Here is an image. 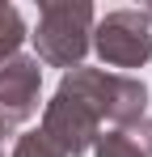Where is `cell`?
<instances>
[{
  "instance_id": "obj_1",
  "label": "cell",
  "mask_w": 152,
  "mask_h": 157,
  "mask_svg": "<svg viewBox=\"0 0 152 157\" xmlns=\"http://www.w3.org/2000/svg\"><path fill=\"white\" fill-rule=\"evenodd\" d=\"M144 85L118 72H97V68H72L55 102L47 106V119H42V136L59 153H85L97 136L101 119H114L118 128L127 123H139L144 115Z\"/></svg>"
},
{
  "instance_id": "obj_2",
  "label": "cell",
  "mask_w": 152,
  "mask_h": 157,
  "mask_svg": "<svg viewBox=\"0 0 152 157\" xmlns=\"http://www.w3.org/2000/svg\"><path fill=\"white\" fill-rule=\"evenodd\" d=\"M93 4H68V0H47L38 9V55L47 64L59 68H72L80 55L89 51V34H93Z\"/></svg>"
},
{
  "instance_id": "obj_3",
  "label": "cell",
  "mask_w": 152,
  "mask_h": 157,
  "mask_svg": "<svg viewBox=\"0 0 152 157\" xmlns=\"http://www.w3.org/2000/svg\"><path fill=\"white\" fill-rule=\"evenodd\" d=\"M93 47L114 68H139L152 55V21L144 13H135V9L106 13L97 21V30H93Z\"/></svg>"
},
{
  "instance_id": "obj_4",
  "label": "cell",
  "mask_w": 152,
  "mask_h": 157,
  "mask_svg": "<svg viewBox=\"0 0 152 157\" xmlns=\"http://www.w3.org/2000/svg\"><path fill=\"white\" fill-rule=\"evenodd\" d=\"M38 85H42V68L38 59L13 55L9 64H0V119L13 128L38 110Z\"/></svg>"
},
{
  "instance_id": "obj_5",
  "label": "cell",
  "mask_w": 152,
  "mask_h": 157,
  "mask_svg": "<svg viewBox=\"0 0 152 157\" xmlns=\"http://www.w3.org/2000/svg\"><path fill=\"white\" fill-rule=\"evenodd\" d=\"M25 38V26H21V13L13 9V4H0V59H9V55L21 47Z\"/></svg>"
},
{
  "instance_id": "obj_6",
  "label": "cell",
  "mask_w": 152,
  "mask_h": 157,
  "mask_svg": "<svg viewBox=\"0 0 152 157\" xmlns=\"http://www.w3.org/2000/svg\"><path fill=\"white\" fill-rule=\"evenodd\" d=\"M0 157H63V153L51 144L42 132H25V136H17V140H13V149H4Z\"/></svg>"
},
{
  "instance_id": "obj_7",
  "label": "cell",
  "mask_w": 152,
  "mask_h": 157,
  "mask_svg": "<svg viewBox=\"0 0 152 157\" xmlns=\"http://www.w3.org/2000/svg\"><path fill=\"white\" fill-rule=\"evenodd\" d=\"M0 140H9V123L0 119ZM0 153H4V144H0Z\"/></svg>"
},
{
  "instance_id": "obj_8",
  "label": "cell",
  "mask_w": 152,
  "mask_h": 157,
  "mask_svg": "<svg viewBox=\"0 0 152 157\" xmlns=\"http://www.w3.org/2000/svg\"><path fill=\"white\" fill-rule=\"evenodd\" d=\"M144 17H148V21H152V9H148V13H144Z\"/></svg>"
}]
</instances>
